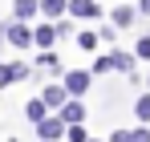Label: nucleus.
Wrapping results in <instances>:
<instances>
[{
  "mask_svg": "<svg viewBox=\"0 0 150 142\" xmlns=\"http://www.w3.org/2000/svg\"><path fill=\"white\" fill-rule=\"evenodd\" d=\"M85 89H89V73H85V69H69V73H65V94H69V97H81Z\"/></svg>",
  "mask_w": 150,
  "mask_h": 142,
  "instance_id": "nucleus-3",
  "label": "nucleus"
},
{
  "mask_svg": "<svg viewBox=\"0 0 150 142\" xmlns=\"http://www.w3.org/2000/svg\"><path fill=\"white\" fill-rule=\"evenodd\" d=\"M134 110H138V118H142V122H150V94L138 97V106H134Z\"/></svg>",
  "mask_w": 150,
  "mask_h": 142,
  "instance_id": "nucleus-16",
  "label": "nucleus"
},
{
  "mask_svg": "<svg viewBox=\"0 0 150 142\" xmlns=\"http://www.w3.org/2000/svg\"><path fill=\"white\" fill-rule=\"evenodd\" d=\"M33 41L41 49H49L53 41H57V24H41V28H33Z\"/></svg>",
  "mask_w": 150,
  "mask_h": 142,
  "instance_id": "nucleus-12",
  "label": "nucleus"
},
{
  "mask_svg": "<svg viewBox=\"0 0 150 142\" xmlns=\"http://www.w3.org/2000/svg\"><path fill=\"white\" fill-rule=\"evenodd\" d=\"M4 37H8V45H16V49H28V45H33V28H28L25 21H12Z\"/></svg>",
  "mask_w": 150,
  "mask_h": 142,
  "instance_id": "nucleus-2",
  "label": "nucleus"
},
{
  "mask_svg": "<svg viewBox=\"0 0 150 142\" xmlns=\"http://www.w3.org/2000/svg\"><path fill=\"white\" fill-rule=\"evenodd\" d=\"M134 57H150V37H142V41H138V49H134Z\"/></svg>",
  "mask_w": 150,
  "mask_h": 142,
  "instance_id": "nucleus-18",
  "label": "nucleus"
},
{
  "mask_svg": "<svg viewBox=\"0 0 150 142\" xmlns=\"http://www.w3.org/2000/svg\"><path fill=\"white\" fill-rule=\"evenodd\" d=\"M81 118H85V106H81V102H69V106L61 110V122H65V126H81Z\"/></svg>",
  "mask_w": 150,
  "mask_h": 142,
  "instance_id": "nucleus-10",
  "label": "nucleus"
},
{
  "mask_svg": "<svg viewBox=\"0 0 150 142\" xmlns=\"http://www.w3.org/2000/svg\"><path fill=\"white\" fill-rule=\"evenodd\" d=\"M69 12L81 21H93V16H101V4L98 0H69Z\"/></svg>",
  "mask_w": 150,
  "mask_h": 142,
  "instance_id": "nucleus-5",
  "label": "nucleus"
},
{
  "mask_svg": "<svg viewBox=\"0 0 150 142\" xmlns=\"http://www.w3.org/2000/svg\"><path fill=\"white\" fill-rule=\"evenodd\" d=\"M134 21H138V8H130V4L114 8V24H122V28H126V24H134Z\"/></svg>",
  "mask_w": 150,
  "mask_h": 142,
  "instance_id": "nucleus-13",
  "label": "nucleus"
},
{
  "mask_svg": "<svg viewBox=\"0 0 150 142\" xmlns=\"http://www.w3.org/2000/svg\"><path fill=\"white\" fill-rule=\"evenodd\" d=\"M114 69V61H110V57H98V61H93V73H110Z\"/></svg>",
  "mask_w": 150,
  "mask_h": 142,
  "instance_id": "nucleus-17",
  "label": "nucleus"
},
{
  "mask_svg": "<svg viewBox=\"0 0 150 142\" xmlns=\"http://www.w3.org/2000/svg\"><path fill=\"white\" fill-rule=\"evenodd\" d=\"M110 61H114V69H118V73H134V65H138V57H134V53H126V49H114V53H110Z\"/></svg>",
  "mask_w": 150,
  "mask_h": 142,
  "instance_id": "nucleus-7",
  "label": "nucleus"
},
{
  "mask_svg": "<svg viewBox=\"0 0 150 142\" xmlns=\"http://www.w3.org/2000/svg\"><path fill=\"white\" fill-rule=\"evenodd\" d=\"M25 118H28V122H37V126H41V122L49 118V106H45L41 97H33V102H28V106H25Z\"/></svg>",
  "mask_w": 150,
  "mask_h": 142,
  "instance_id": "nucleus-9",
  "label": "nucleus"
},
{
  "mask_svg": "<svg viewBox=\"0 0 150 142\" xmlns=\"http://www.w3.org/2000/svg\"><path fill=\"white\" fill-rule=\"evenodd\" d=\"M110 142H134V134H130V130H114V134H110Z\"/></svg>",
  "mask_w": 150,
  "mask_h": 142,
  "instance_id": "nucleus-19",
  "label": "nucleus"
},
{
  "mask_svg": "<svg viewBox=\"0 0 150 142\" xmlns=\"http://www.w3.org/2000/svg\"><path fill=\"white\" fill-rule=\"evenodd\" d=\"M138 12H150V0H138Z\"/></svg>",
  "mask_w": 150,
  "mask_h": 142,
  "instance_id": "nucleus-21",
  "label": "nucleus"
},
{
  "mask_svg": "<svg viewBox=\"0 0 150 142\" xmlns=\"http://www.w3.org/2000/svg\"><path fill=\"white\" fill-rule=\"evenodd\" d=\"M41 102H45L49 110H65V106H69L73 97L65 94V85H45V94H41Z\"/></svg>",
  "mask_w": 150,
  "mask_h": 142,
  "instance_id": "nucleus-4",
  "label": "nucleus"
},
{
  "mask_svg": "<svg viewBox=\"0 0 150 142\" xmlns=\"http://www.w3.org/2000/svg\"><path fill=\"white\" fill-rule=\"evenodd\" d=\"M65 138H69V142H89V134H85V126H69Z\"/></svg>",
  "mask_w": 150,
  "mask_h": 142,
  "instance_id": "nucleus-15",
  "label": "nucleus"
},
{
  "mask_svg": "<svg viewBox=\"0 0 150 142\" xmlns=\"http://www.w3.org/2000/svg\"><path fill=\"white\" fill-rule=\"evenodd\" d=\"M89 142H101V138H89Z\"/></svg>",
  "mask_w": 150,
  "mask_h": 142,
  "instance_id": "nucleus-22",
  "label": "nucleus"
},
{
  "mask_svg": "<svg viewBox=\"0 0 150 142\" xmlns=\"http://www.w3.org/2000/svg\"><path fill=\"white\" fill-rule=\"evenodd\" d=\"M41 12L53 16V21H61V16L69 12V0H41Z\"/></svg>",
  "mask_w": 150,
  "mask_h": 142,
  "instance_id": "nucleus-11",
  "label": "nucleus"
},
{
  "mask_svg": "<svg viewBox=\"0 0 150 142\" xmlns=\"http://www.w3.org/2000/svg\"><path fill=\"white\" fill-rule=\"evenodd\" d=\"M134 142H150V130H146V126H138V130H134Z\"/></svg>",
  "mask_w": 150,
  "mask_h": 142,
  "instance_id": "nucleus-20",
  "label": "nucleus"
},
{
  "mask_svg": "<svg viewBox=\"0 0 150 142\" xmlns=\"http://www.w3.org/2000/svg\"><path fill=\"white\" fill-rule=\"evenodd\" d=\"M98 41H101L98 33H77V45L81 49H98Z\"/></svg>",
  "mask_w": 150,
  "mask_h": 142,
  "instance_id": "nucleus-14",
  "label": "nucleus"
},
{
  "mask_svg": "<svg viewBox=\"0 0 150 142\" xmlns=\"http://www.w3.org/2000/svg\"><path fill=\"white\" fill-rule=\"evenodd\" d=\"M65 134H69V126H65L61 118H45L41 126H37V138L41 142H57V138H65Z\"/></svg>",
  "mask_w": 150,
  "mask_h": 142,
  "instance_id": "nucleus-1",
  "label": "nucleus"
},
{
  "mask_svg": "<svg viewBox=\"0 0 150 142\" xmlns=\"http://www.w3.org/2000/svg\"><path fill=\"white\" fill-rule=\"evenodd\" d=\"M25 77H28V65H21V61L0 65V89H4V85H12V81H25Z\"/></svg>",
  "mask_w": 150,
  "mask_h": 142,
  "instance_id": "nucleus-6",
  "label": "nucleus"
},
{
  "mask_svg": "<svg viewBox=\"0 0 150 142\" xmlns=\"http://www.w3.org/2000/svg\"><path fill=\"white\" fill-rule=\"evenodd\" d=\"M41 12V0H12V16L16 21H28V16H37Z\"/></svg>",
  "mask_w": 150,
  "mask_h": 142,
  "instance_id": "nucleus-8",
  "label": "nucleus"
}]
</instances>
